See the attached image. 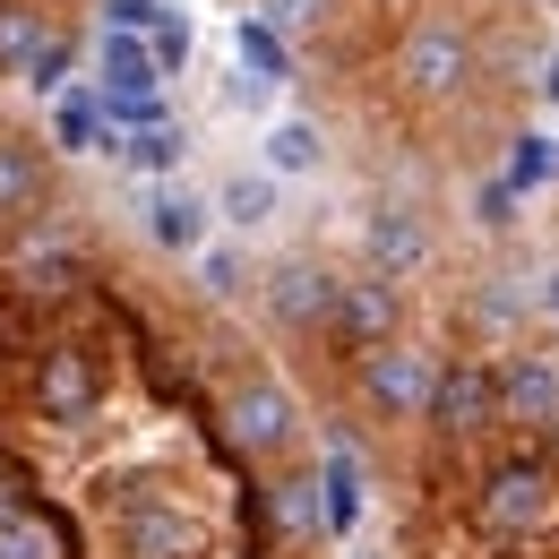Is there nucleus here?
<instances>
[{
  "mask_svg": "<svg viewBox=\"0 0 559 559\" xmlns=\"http://www.w3.org/2000/svg\"><path fill=\"white\" fill-rule=\"evenodd\" d=\"M104 155H112L121 173H155V181H173L181 155H190V130H173V121H155V130H121V139H104Z\"/></svg>",
  "mask_w": 559,
  "mask_h": 559,
  "instance_id": "obj_20",
  "label": "nucleus"
},
{
  "mask_svg": "<svg viewBox=\"0 0 559 559\" xmlns=\"http://www.w3.org/2000/svg\"><path fill=\"white\" fill-rule=\"evenodd\" d=\"M0 559H78V534H70V516L52 508V499H17L9 516H0Z\"/></svg>",
  "mask_w": 559,
  "mask_h": 559,
  "instance_id": "obj_13",
  "label": "nucleus"
},
{
  "mask_svg": "<svg viewBox=\"0 0 559 559\" xmlns=\"http://www.w3.org/2000/svg\"><path fill=\"white\" fill-rule=\"evenodd\" d=\"M474 516H483V534H499V543L551 534L559 525V465L551 456H508V465H490L483 490H474Z\"/></svg>",
  "mask_w": 559,
  "mask_h": 559,
  "instance_id": "obj_2",
  "label": "nucleus"
},
{
  "mask_svg": "<svg viewBox=\"0 0 559 559\" xmlns=\"http://www.w3.org/2000/svg\"><path fill=\"white\" fill-rule=\"evenodd\" d=\"M430 430H448V439H474L499 421V388H490V361H439V379H430V405H421Z\"/></svg>",
  "mask_w": 559,
  "mask_h": 559,
  "instance_id": "obj_7",
  "label": "nucleus"
},
{
  "mask_svg": "<svg viewBox=\"0 0 559 559\" xmlns=\"http://www.w3.org/2000/svg\"><path fill=\"white\" fill-rule=\"evenodd\" d=\"M95 95H164V70H155L146 35L104 26V44H95Z\"/></svg>",
  "mask_w": 559,
  "mask_h": 559,
  "instance_id": "obj_15",
  "label": "nucleus"
},
{
  "mask_svg": "<svg viewBox=\"0 0 559 559\" xmlns=\"http://www.w3.org/2000/svg\"><path fill=\"white\" fill-rule=\"evenodd\" d=\"M207 207H215V224H233V233H267V224L284 215V181L276 173H233Z\"/></svg>",
  "mask_w": 559,
  "mask_h": 559,
  "instance_id": "obj_16",
  "label": "nucleus"
},
{
  "mask_svg": "<svg viewBox=\"0 0 559 559\" xmlns=\"http://www.w3.org/2000/svg\"><path fill=\"white\" fill-rule=\"evenodd\" d=\"M551 430H559V421H551Z\"/></svg>",
  "mask_w": 559,
  "mask_h": 559,
  "instance_id": "obj_35",
  "label": "nucleus"
},
{
  "mask_svg": "<svg viewBox=\"0 0 559 559\" xmlns=\"http://www.w3.org/2000/svg\"><path fill=\"white\" fill-rule=\"evenodd\" d=\"M112 543H121V559H199V516L164 483H121V499H112Z\"/></svg>",
  "mask_w": 559,
  "mask_h": 559,
  "instance_id": "obj_4",
  "label": "nucleus"
},
{
  "mask_svg": "<svg viewBox=\"0 0 559 559\" xmlns=\"http://www.w3.org/2000/svg\"><path fill=\"white\" fill-rule=\"evenodd\" d=\"M543 95H551V104H559V52H551V78H543Z\"/></svg>",
  "mask_w": 559,
  "mask_h": 559,
  "instance_id": "obj_33",
  "label": "nucleus"
},
{
  "mask_svg": "<svg viewBox=\"0 0 559 559\" xmlns=\"http://www.w3.org/2000/svg\"><path fill=\"white\" fill-rule=\"evenodd\" d=\"M361 559H388V551H361Z\"/></svg>",
  "mask_w": 559,
  "mask_h": 559,
  "instance_id": "obj_34",
  "label": "nucleus"
},
{
  "mask_svg": "<svg viewBox=\"0 0 559 559\" xmlns=\"http://www.w3.org/2000/svg\"><path fill=\"white\" fill-rule=\"evenodd\" d=\"M224 104H233V112H267V104H276V86H267V78H233V86H224Z\"/></svg>",
  "mask_w": 559,
  "mask_h": 559,
  "instance_id": "obj_30",
  "label": "nucleus"
},
{
  "mask_svg": "<svg viewBox=\"0 0 559 559\" xmlns=\"http://www.w3.org/2000/svg\"><path fill=\"white\" fill-rule=\"evenodd\" d=\"M52 0H0V78H26V61L52 44Z\"/></svg>",
  "mask_w": 559,
  "mask_h": 559,
  "instance_id": "obj_18",
  "label": "nucleus"
},
{
  "mask_svg": "<svg viewBox=\"0 0 559 559\" xmlns=\"http://www.w3.org/2000/svg\"><path fill=\"white\" fill-rule=\"evenodd\" d=\"M26 215H44V155L26 139H0V233H17Z\"/></svg>",
  "mask_w": 559,
  "mask_h": 559,
  "instance_id": "obj_17",
  "label": "nucleus"
},
{
  "mask_svg": "<svg viewBox=\"0 0 559 559\" xmlns=\"http://www.w3.org/2000/svg\"><path fill=\"white\" fill-rule=\"evenodd\" d=\"M259 17H267V26L284 35V44H293V35L328 26V17H336V0H259Z\"/></svg>",
  "mask_w": 559,
  "mask_h": 559,
  "instance_id": "obj_27",
  "label": "nucleus"
},
{
  "mask_svg": "<svg viewBox=\"0 0 559 559\" xmlns=\"http://www.w3.org/2000/svg\"><path fill=\"white\" fill-rule=\"evenodd\" d=\"M9 267H17L26 293H61V284H70V224H61V215H44V224L26 215L17 241H9Z\"/></svg>",
  "mask_w": 559,
  "mask_h": 559,
  "instance_id": "obj_14",
  "label": "nucleus"
},
{
  "mask_svg": "<svg viewBox=\"0 0 559 559\" xmlns=\"http://www.w3.org/2000/svg\"><path fill=\"white\" fill-rule=\"evenodd\" d=\"M146 52H155V70H190V17L181 9H155V26H146Z\"/></svg>",
  "mask_w": 559,
  "mask_h": 559,
  "instance_id": "obj_25",
  "label": "nucleus"
},
{
  "mask_svg": "<svg viewBox=\"0 0 559 559\" xmlns=\"http://www.w3.org/2000/svg\"><path fill=\"white\" fill-rule=\"evenodd\" d=\"M139 215H146V241L173 250V259H199V250L215 241V207L199 199V190H181V181H155Z\"/></svg>",
  "mask_w": 559,
  "mask_h": 559,
  "instance_id": "obj_10",
  "label": "nucleus"
},
{
  "mask_svg": "<svg viewBox=\"0 0 559 559\" xmlns=\"http://www.w3.org/2000/svg\"><path fill=\"white\" fill-rule=\"evenodd\" d=\"M284 534L319 543V483H284Z\"/></svg>",
  "mask_w": 559,
  "mask_h": 559,
  "instance_id": "obj_28",
  "label": "nucleus"
},
{
  "mask_svg": "<svg viewBox=\"0 0 559 559\" xmlns=\"http://www.w3.org/2000/svg\"><path fill=\"white\" fill-rule=\"evenodd\" d=\"M430 379H439V353L414 345V336H388V345L353 353V388H361V405L379 421H421Z\"/></svg>",
  "mask_w": 559,
  "mask_h": 559,
  "instance_id": "obj_3",
  "label": "nucleus"
},
{
  "mask_svg": "<svg viewBox=\"0 0 559 559\" xmlns=\"http://www.w3.org/2000/svg\"><path fill=\"white\" fill-rule=\"evenodd\" d=\"M259 173H276V181H310V173H328V130H319V121H276L267 146H259Z\"/></svg>",
  "mask_w": 559,
  "mask_h": 559,
  "instance_id": "obj_19",
  "label": "nucleus"
},
{
  "mask_svg": "<svg viewBox=\"0 0 559 559\" xmlns=\"http://www.w3.org/2000/svg\"><path fill=\"white\" fill-rule=\"evenodd\" d=\"M430 224H421V207H405V199H379V207L361 215V259H370V276L388 284H414L421 267H430Z\"/></svg>",
  "mask_w": 559,
  "mask_h": 559,
  "instance_id": "obj_6",
  "label": "nucleus"
},
{
  "mask_svg": "<svg viewBox=\"0 0 559 559\" xmlns=\"http://www.w3.org/2000/svg\"><path fill=\"white\" fill-rule=\"evenodd\" d=\"M95 396H104V379H95V361H86L78 345H44L35 353V405H44L52 421L78 430V421L95 414Z\"/></svg>",
  "mask_w": 559,
  "mask_h": 559,
  "instance_id": "obj_11",
  "label": "nucleus"
},
{
  "mask_svg": "<svg viewBox=\"0 0 559 559\" xmlns=\"http://www.w3.org/2000/svg\"><path fill=\"white\" fill-rule=\"evenodd\" d=\"M233 52H241V70L267 78V86H284V78H293V44H284V35L259 17V9H241V26H233Z\"/></svg>",
  "mask_w": 559,
  "mask_h": 559,
  "instance_id": "obj_22",
  "label": "nucleus"
},
{
  "mask_svg": "<svg viewBox=\"0 0 559 559\" xmlns=\"http://www.w3.org/2000/svg\"><path fill=\"white\" fill-rule=\"evenodd\" d=\"M199 276H207V293H215V301H233V293H241V276H250V267H241L233 250H199Z\"/></svg>",
  "mask_w": 559,
  "mask_h": 559,
  "instance_id": "obj_29",
  "label": "nucleus"
},
{
  "mask_svg": "<svg viewBox=\"0 0 559 559\" xmlns=\"http://www.w3.org/2000/svg\"><path fill=\"white\" fill-rule=\"evenodd\" d=\"M70 70H78V35H52V44L26 61V86H35V95H70Z\"/></svg>",
  "mask_w": 559,
  "mask_h": 559,
  "instance_id": "obj_26",
  "label": "nucleus"
},
{
  "mask_svg": "<svg viewBox=\"0 0 559 559\" xmlns=\"http://www.w3.org/2000/svg\"><path fill=\"white\" fill-rule=\"evenodd\" d=\"M396 328H405V293H396L388 276L361 267V276L336 284V328H328V336H345L353 353H370V345H388Z\"/></svg>",
  "mask_w": 559,
  "mask_h": 559,
  "instance_id": "obj_9",
  "label": "nucleus"
},
{
  "mask_svg": "<svg viewBox=\"0 0 559 559\" xmlns=\"http://www.w3.org/2000/svg\"><path fill=\"white\" fill-rule=\"evenodd\" d=\"M508 215H516V190H483V224L490 233H508Z\"/></svg>",
  "mask_w": 559,
  "mask_h": 559,
  "instance_id": "obj_32",
  "label": "nucleus"
},
{
  "mask_svg": "<svg viewBox=\"0 0 559 559\" xmlns=\"http://www.w3.org/2000/svg\"><path fill=\"white\" fill-rule=\"evenodd\" d=\"M353 525H361V465H353V448H328V465H319V534L345 543Z\"/></svg>",
  "mask_w": 559,
  "mask_h": 559,
  "instance_id": "obj_21",
  "label": "nucleus"
},
{
  "mask_svg": "<svg viewBox=\"0 0 559 559\" xmlns=\"http://www.w3.org/2000/svg\"><path fill=\"white\" fill-rule=\"evenodd\" d=\"M490 388H499V421H525V430H551L559 421V361L551 353H508L490 361Z\"/></svg>",
  "mask_w": 559,
  "mask_h": 559,
  "instance_id": "obj_8",
  "label": "nucleus"
},
{
  "mask_svg": "<svg viewBox=\"0 0 559 559\" xmlns=\"http://www.w3.org/2000/svg\"><path fill=\"white\" fill-rule=\"evenodd\" d=\"M474 78H483V44L456 9H421L396 35V95L405 104H456Z\"/></svg>",
  "mask_w": 559,
  "mask_h": 559,
  "instance_id": "obj_1",
  "label": "nucleus"
},
{
  "mask_svg": "<svg viewBox=\"0 0 559 559\" xmlns=\"http://www.w3.org/2000/svg\"><path fill=\"white\" fill-rule=\"evenodd\" d=\"M293 396H284L276 379H250V388H233V439L250 448V456H284L293 448Z\"/></svg>",
  "mask_w": 559,
  "mask_h": 559,
  "instance_id": "obj_12",
  "label": "nucleus"
},
{
  "mask_svg": "<svg viewBox=\"0 0 559 559\" xmlns=\"http://www.w3.org/2000/svg\"><path fill=\"white\" fill-rule=\"evenodd\" d=\"M155 9H164V0H104V17H112L121 35H146V26H155Z\"/></svg>",
  "mask_w": 559,
  "mask_h": 559,
  "instance_id": "obj_31",
  "label": "nucleus"
},
{
  "mask_svg": "<svg viewBox=\"0 0 559 559\" xmlns=\"http://www.w3.org/2000/svg\"><path fill=\"white\" fill-rule=\"evenodd\" d=\"M52 146H61V155H86V146H104V121H95V86L61 95V112H52Z\"/></svg>",
  "mask_w": 559,
  "mask_h": 559,
  "instance_id": "obj_23",
  "label": "nucleus"
},
{
  "mask_svg": "<svg viewBox=\"0 0 559 559\" xmlns=\"http://www.w3.org/2000/svg\"><path fill=\"white\" fill-rule=\"evenodd\" d=\"M336 267H328V259H310V250H301V259H276V267H267V284H259V301H267V319H276L284 336H328V328H336Z\"/></svg>",
  "mask_w": 559,
  "mask_h": 559,
  "instance_id": "obj_5",
  "label": "nucleus"
},
{
  "mask_svg": "<svg viewBox=\"0 0 559 559\" xmlns=\"http://www.w3.org/2000/svg\"><path fill=\"white\" fill-rule=\"evenodd\" d=\"M551 146H559V139H534V130H525V139H516V155H508V181H499V190H516V199H525V190H543V181L559 173Z\"/></svg>",
  "mask_w": 559,
  "mask_h": 559,
  "instance_id": "obj_24",
  "label": "nucleus"
}]
</instances>
